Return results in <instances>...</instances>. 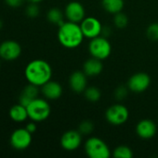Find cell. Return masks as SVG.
<instances>
[{"mask_svg": "<svg viewBox=\"0 0 158 158\" xmlns=\"http://www.w3.org/2000/svg\"><path fill=\"white\" fill-rule=\"evenodd\" d=\"M24 75L29 83L41 87L46 82L50 81L52 76V69L46 60L34 59L29 62L26 66Z\"/></svg>", "mask_w": 158, "mask_h": 158, "instance_id": "obj_1", "label": "cell"}, {"mask_svg": "<svg viewBox=\"0 0 158 158\" xmlns=\"http://www.w3.org/2000/svg\"><path fill=\"white\" fill-rule=\"evenodd\" d=\"M80 25L72 21H64L59 26L58 40L61 44L66 48L73 49L78 47L84 39Z\"/></svg>", "mask_w": 158, "mask_h": 158, "instance_id": "obj_2", "label": "cell"}, {"mask_svg": "<svg viewBox=\"0 0 158 158\" xmlns=\"http://www.w3.org/2000/svg\"><path fill=\"white\" fill-rule=\"evenodd\" d=\"M28 117L31 120L35 122H41L46 120L50 115V106L49 104L40 98H35L27 106Z\"/></svg>", "mask_w": 158, "mask_h": 158, "instance_id": "obj_3", "label": "cell"}, {"mask_svg": "<svg viewBox=\"0 0 158 158\" xmlns=\"http://www.w3.org/2000/svg\"><path fill=\"white\" fill-rule=\"evenodd\" d=\"M85 151L90 158H109L111 156L108 145L97 137H91L86 142Z\"/></svg>", "mask_w": 158, "mask_h": 158, "instance_id": "obj_4", "label": "cell"}, {"mask_svg": "<svg viewBox=\"0 0 158 158\" xmlns=\"http://www.w3.org/2000/svg\"><path fill=\"white\" fill-rule=\"evenodd\" d=\"M88 51L93 57L103 60L111 55L112 46L106 37L98 36L90 40L88 44Z\"/></svg>", "mask_w": 158, "mask_h": 158, "instance_id": "obj_5", "label": "cell"}, {"mask_svg": "<svg viewBox=\"0 0 158 158\" xmlns=\"http://www.w3.org/2000/svg\"><path fill=\"white\" fill-rule=\"evenodd\" d=\"M107 121L110 124L118 126L126 123L129 117V112L128 108L120 104L111 106L105 113Z\"/></svg>", "mask_w": 158, "mask_h": 158, "instance_id": "obj_6", "label": "cell"}, {"mask_svg": "<svg viewBox=\"0 0 158 158\" xmlns=\"http://www.w3.org/2000/svg\"><path fill=\"white\" fill-rule=\"evenodd\" d=\"M11 146L16 150H24L28 148L32 143V133L25 128L18 129L14 131L9 139Z\"/></svg>", "mask_w": 158, "mask_h": 158, "instance_id": "obj_7", "label": "cell"}, {"mask_svg": "<svg viewBox=\"0 0 158 158\" xmlns=\"http://www.w3.org/2000/svg\"><path fill=\"white\" fill-rule=\"evenodd\" d=\"M80 27L85 37L93 39L102 34V25L101 21L94 17H87L80 22Z\"/></svg>", "mask_w": 158, "mask_h": 158, "instance_id": "obj_8", "label": "cell"}, {"mask_svg": "<svg viewBox=\"0 0 158 158\" xmlns=\"http://www.w3.org/2000/svg\"><path fill=\"white\" fill-rule=\"evenodd\" d=\"M151 84V78L147 73L139 72L132 75L128 82V88L136 94H141L148 89Z\"/></svg>", "mask_w": 158, "mask_h": 158, "instance_id": "obj_9", "label": "cell"}, {"mask_svg": "<svg viewBox=\"0 0 158 158\" xmlns=\"http://www.w3.org/2000/svg\"><path fill=\"white\" fill-rule=\"evenodd\" d=\"M21 54V46L13 40H7L0 44V57L6 61L17 59Z\"/></svg>", "mask_w": 158, "mask_h": 158, "instance_id": "obj_10", "label": "cell"}, {"mask_svg": "<svg viewBox=\"0 0 158 158\" xmlns=\"http://www.w3.org/2000/svg\"><path fill=\"white\" fill-rule=\"evenodd\" d=\"M82 143V134L78 131H68L61 138V145L66 151L77 149Z\"/></svg>", "mask_w": 158, "mask_h": 158, "instance_id": "obj_11", "label": "cell"}, {"mask_svg": "<svg viewBox=\"0 0 158 158\" xmlns=\"http://www.w3.org/2000/svg\"><path fill=\"white\" fill-rule=\"evenodd\" d=\"M64 16L68 19V21L79 23L85 19V8L83 5L79 2H70L65 6Z\"/></svg>", "mask_w": 158, "mask_h": 158, "instance_id": "obj_12", "label": "cell"}, {"mask_svg": "<svg viewBox=\"0 0 158 158\" xmlns=\"http://www.w3.org/2000/svg\"><path fill=\"white\" fill-rule=\"evenodd\" d=\"M156 125L151 119H142L137 124L136 127V132L138 136L145 140L153 138L156 135Z\"/></svg>", "mask_w": 158, "mask_h": 158, "instance_id": "obj_13", "label": "cell"}, {"mask_svg": "<svg viewBox=\"0 0 158 158\" xmlns=\"http://www.w3.org/2000/svg\"><path fill=\"white\" fill-rule=\"evenodd\" d=\"M87 75L84 73V71H74L71 74L69 78V84L70 88L73 92L76 94L84 93V91L87 88Z\"/></svg>", "mask_w": 158, "mask_h": 158, "instance_id": "obj_14", "label": "cell"}, {"mask_svg": "<svg viewBox=\"0 0 158 158\" xmlns=\"http://www.w3.org/2000/svg\"><path fill=\"white\" fill-rule=\"evenodd\" d=\"M41 87L43 95L48 100H57L62 94L61 85L54 81H48Z\"/></svg>", "mask_w": 158, "mask_h": 158, "instance_id": "obj_15", "label": "cell"}, {"mask_svg": "<svg viewBox=\"0 0 158 158\" xmlns=\"http://www.w3.org/2000/svg\"><path fill=\"white\" fill-rule=\"evenodd\" d=\"M103 69V65L101 59L91 57L88 59L83 66V71L88 77H94L99 75Z\"/></svg>", "mask_w": 158, "mask_h": 158, "instance_id": "obj_16", "label": "cell"}, {"mask_svg": "<svg viewBox=\"0 0 158 158\" xmlns=\"http://www.w3.org/2000/svg\"><path fill=\"white\" fill-rule=\"evenodd\" d=\"M38 86L29 83L24 87L22 90L20 98H19V103L24 106H27L33 100L37 98L38 96Z\"/></svg>", "mask_w": 158, "mask_h": 158, "instance_id": "obj_17", "label": "cell"}, {"mask_svg": "<svg viewBox=\"0 0 158 158\" xmlns=\"http://www.w3.org/2000/svg\"><path fill=\"white\" fill-rule=\"evenodd\" d=\"M8 115H9V118L15 122H23L29 118L26 106L20 105V103L17 105H14L9 109Z\"/></svg>", "mask_w": 158, "mask_h": 158, "instance_id": "obj_18", "label": "cell"}, {"mask_svg": "<svg viewBox=\"0 0 158 158\" xmlns=\"http://www.w3.org/2000/svg\"><path fill=\"white\" fill-rule=\"evenodd\" d=\"M102 5L108 13L116 14L122 11L124 7V0H102Z\"/></svg>", "mask_w": 158, "mask_h": 158, "instance_id": "obj_19", "label": "cell"}, {"mask_svg": "<svg viewBox=\"0 0 158 158\" xmlns=\"http://www.w3.org/2000/svg\"><path fill=\"white\" fill-rule=\"evenodd\" d=\"M63 13L61 12V10L58 7H52L48 10L47 14V20L53 24H56L58 26H60L61 24H62L64 22L63 20Z\"/></svg>", "mask_w": 158, "mask_h": 158, "instance_id": "obj_20", "label": "cell"}, {"mask_svg": "<svg viewBox=\"0 0 158 158\" xmlns=\"http://www.w3.org/2000/svg\"><path fill=\"white\" fill-rule=\"evenodd\" d=\"M84 94H85L86 99L88 101L91 102V103L98 102L101 99V96H102L100 89L97 88V87H94V86L86 88V90L84 91Z\"/></svg>", "mask_w": 158, "mask_h": 158, "instance_id": "obj_21", "label": "cell"}, {"mask_svg": "<svg viewBox=\"0 0 158 158\" xmlns=\"http://www.w3.org/2000/svg\"><path fill=\"white\" fill-rule=\"evenodd\" d=\"M113 156L116 158H131L133 156V153L129 147L121 145L115 149Z\"/></svg>", "mask_w": 158, "mask_h": 158, "instance_id": "obj_22", "label": "cell"}, {"mask_svg": "<svg viewBox=\"0 0 158 158\" xmlns=\"http://www.w3.org/2000/svg\"><path fill=\"white\" fill-rule=\"evenodd\" d=\"M114 23H115V27H117L119 29H123V28L127 27V25L129 23V18L126 14H124L122 12H118V13L115 14Z\"/></svg>", "mask_w": 158, "mask_h": 158, "instance_id": "obj_23", "label": "cell"}, {"mask_svg": "<svg viewBox=\"0 0 158 158\" xmlns=\"http://www.w3.org/2000/svg\"><path fill=\"white\" fill-rule=\"evenodd\" d=\"M146 35L148 39L153 42L158 41V22L152 23L148 26L146 30Z\"/></svg>", "mask_w": 158, "mask_h": 158, "instance_id": "obj_24", "label": "cell"}, {"mask_svg": "<svg viewBox=\"0 0 158 158\" xmlns=\"http://www.w3.org/2000/svg\"><path fill=\"white\" fill-rule=\"evenodd\" d=\"M93 129H94V126L90 120H84L79 124L78 131L82 135H88L93 131Z\"/></svg>", "mask_w": 158, "mask_h": 158, "instance_id": "obj_25", "label": "cell"}, {"mask_svg": "<svg viewBox=\"0 0 158 158\" xmlns=\"http://www.w3.org/2000/svg\"><path fill=\"white\" fill-rule=\"evenodd\" d=\"M25 13L29 18H36L39 15V7L35 3H30V5L26 7Z\"/></svg>", "mask_w": 158, "mask_h": 158, "instance_id": "obj_26", "label": "cell"}, {"mask_svg": "<svg viewBox=\"0 0 158 158\" xmlns=\"http://www.w3.org/2000/svg\"><path fill=\"white\" fill-rule=\"evenodd\" d=\"M129 89H128L126 86H119L116 90H115V98L117 99V100H124L126 97H127V95H128V94H129Z\"/></svg>", "mask_w": 158, "mask_h": 158, "instance_id": "obj_27", "label": "cell"}, {"mask_svg": "<svg viewBox=\"0 0 158 158\" xmlns=\"http://www.w3.org/2000/svg\"><path fill=\"white\" fill-rule=\"evenodd\" d=\"M5 3L10 7H19L22 5L23 0H5Z\"/></svg>", "mask_w": 158, "mask_h": 158, "instance_id": "obj_28", "label": "cell"}, {"mask_svg": "<svg viewBox=\"0 0 158 158\" xmlns=\"http://www.w3.org/2000/svg\"><path fill=\"white\" fill-rule=\"evenodd\" d=\"M25 129H26L29 132H31V133L35 132V131H36V124H35V121H33V120H32V122H29V123L26 125Z\"/></svg>", "mask_w": 158, "mask_h": 158, "instance_id": "obj_29", "label": "cell"}, {"mask_svg": "<svg viewBox=\"0 0 158 158\" xmlns=\"http://www.w3.org/2000/svg\"><path fill=\"white\" fill-rule=\"evenodd\" d=\"M27 1L30 2V3H35V4H37V3H39V2H41L43 0H27Z\"/></svg>", "mask_w": 158, "mask_h": 158, "instance_id": "obj_30", "label": "cell"}, {"mask_svg": "<svg viewBox=\"0 0 158 158\" xmlns=\"http://www.w3.org/2000/svg\"><path fill=\"white\" fill-rule=\"evenodd\" d=\"M2 25H3V23H2V21H1V19H0V30L2 29Z\"/></svg>", "mask_w": 158, "mask_h": 158, "instance_id": "obj_31", "label": "cell"}, {"mask_svg": "<svg viewBox=\"0 0 158 158\" xmlns=\"http://www.w3.org/2000/svg\"><path fill=\"white\" fill-rule=\"evenodd\" d=\"M0 68H1V64H0Z\"/></svg>", "mask_w": 158, "mask_h": 158, "instance_id": "obj_32", "label": "cell"}]
</instances>
